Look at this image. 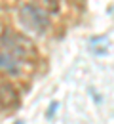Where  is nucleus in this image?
<instances>
[{
	"instance_id": "2",
	"label": "nucleus",
	"mask_w": 114,
	"mask_h": 124,
	"mask_svg": "<svg viewBox=\"0 0 114 124\" xmlns=\"http://www.w3.org/2000/svg\"><path fill=\"white\" fill-rule=\"evenodd\" d=\"M0 44L4 48V52L15 55L17 59H25V57L34 55V42L29 36L21 34V32L6 31L0 38Z\"/></svg>"
},
{
	"instance_id": "3",
	"label": "nucleus",
	"mask_w": 114,
	"mask_h": 124,
	"mask_svg": "<svg viewBox=\"0 0 114 124\" xmlns=\"http://www.w3.org/2000/svg\"><path fill=\"white\" fill-rule=\"evenodd\" d=\"M0 107L4 111H13L19 107V93L10 82L0 84Z\"/></svg>"
},
{
	"instance_id": "4",
	"label": "nucleus",
	"mask_w": 114,
	"mask_h": 124,
	"mask_svg": "<svg viewBox=\"0 0 114 124\" xmlns=\"http://www.w3.org/2000/svg\"><path fill=\"white\" fill-rule=\"evenodd\" d=\"M21 59H17L15 55L0 50V71L8 73V75H19L21 73Z\"/></svg>"
},
{
	"instance_id": "1",
	"label": "nucleus",
	"mask_w": 114,
	"mask_h": 124,
	"mask_svg": "<svg viewBox=\"0 0 114 124\" xmlns=\"http://www.w3.org/2000/svg\"><path fill=\"white\" fill-rule=\"evenodd\" d=\"M19 23L27 32L44 34L49 25V17L48 12H44L42 8H38L34 4H25L19 10Z\"/></svg>"
}]
</instances>
